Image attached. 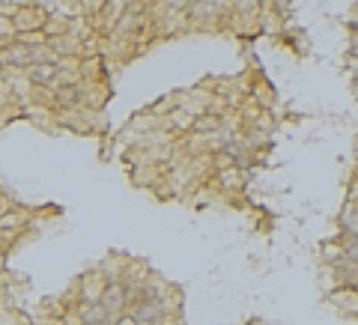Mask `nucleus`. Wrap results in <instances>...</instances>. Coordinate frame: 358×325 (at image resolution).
<instances>
[{
    "mask_svg": "<svg viewBox=\"0 0 358 325\" xmlns=\"http://www.w3.org/2000/svg\"><path fill=\"white\" fill-rule=\"evenodd\" d=\"M42 33L48 36H63V33H72V15L69 12H48V18H45V24H42Z\"/></svg>",
    "mask_w": 358,
    "mask_h": 325,
    "instance_id": "nucleus-7",
    "label": "nucleus"
},
{
    "mask_svg": "<svg viewBox=\"0 0 358 325\" xmlns=\"http://www.w3.org/2000/svg\"><path fill=\"white\" fill-rule=\"evenodd\" d=\"M15 39V27H12V18L0 15V42H9Z\"/></svg>",
    "mask_w": 358,
    "mask_h": 325,
    "instance_id": "nucleus-11",
    "label": "nucleus"
},
{
    "mask_svg": "<svg viewBox=\"0 0 358 325\" xmlns=\"http://www.w3.org/2000/svg\"><path fill=\"white\" fill-rule=\"evenodd\" d=\"M107 325H138V319H134L129 311H123V313H116V317L107 322Z\"/></svg>",
    "mask_w": 358,
    "mask_h": 325,
    "instance_id": "nucleus-13",
    "label": "nucleus"
},
{
    "mask_svg": "<svg viewBox=\"0 0 358 325\" xmlns=\"http://www.w3.org/2000/svg\"><path fill=\"white\" fill-rule=\"evenodd\" d=\"M9 105H15V102H12V93H9L6 78L0 75V111H3V107H9Z\"/></svg>",
    "mask_w": 358,
    "mask_h": 325,
    "instance_id": "nucleus-12",
    "label": "nucleus"
},
{
    "mask_svg": "<svg viewBox=\"0 0 358 325\" xmlns=\"http://www.w3.org/2000/svg\"><path fill=\"white\" fill-rule=\"evenodd\" d=\"M33 63V45H24L21 39H9L0 45V66L9 69H27Z\"/></svg>",
    "mask_w": 358,
    "mask_h": 325,
    "instance_id": "nucleus-2",
    "label": "nucleus"
},
{
    "mask_svg": "<svg viewBox=\"0 0 358 325\" xmlns=\"http://www.w3.org/2000/svg\"><path fill=\"white\" fill-rule=\"evenodd\" d=\"M349 87H352V96L358 98V75H352V84H349Z\"/></svg>",
    "mask_w": 358,
    "mask_h": 325,
    "instance_id": "nucleus-16",
    "label": "nucleus"
},
{
    "mask_svg": "<svg viewBox=\"0 0 358 325\" xmlns=\"http://www.w3.org/2000/svg\"><path fill=\"white\" fill-rule=\"evenodd\" d=\"M248 325H268V322H263V319H251Z\"/></svg>",
    "mask_w": 358,
    "mask_h": 325,
    "instance_id": "nucleus-17",
    "label": "nucleus"
},
{
    "mask_svg": "<svg viewBox=\"0 0 358 325\" xmlns=\"http://www.w3.org/2000/svg\"><path fill=\"white\" fill-rule=\"evenodd\" d=\"M15 6H18V0H0V15L12 18V12H15Z\"/></svg>",
    "mask_w": 358,
    "mask_h": 325,
    "instance_id": "nucleus-14",
    "label": "nucleus"
},
{
    "mask_svg": "<svg viewBox=\"0 0 358 325\" xmlns=\"http://www.w3.org/2000/svg\"><path fill=\"white\" fill-rule=\"evenodd\" d=\"M24 72H27V78H30V84L36 90H54L57 87V63H30Z\"/></svg>",
    "mask_w": 358,
    "mask_h": 325,
    "instance_id": "nucleus-5",
    "label": "nucleus"
},
{
    "mask_svg": "<svg viewBox=\"0 0 358 325\" xmlns=\"http://www.w3.org/2000/svg\"><path fill=\"white\" fill-rule=\"evenodd\" d=\"M18 39H21L24 45H45L48 36H45L42 30H30V33H18Z\"/></svg>",
    "mask_w": 358,
    "mask_h": 325,
    "instance_id": "nucleus-10",
    "label": "nucleus"
},
{
    "mask_svg": "<svg viewBox=\"0 0 358 325\" xmlns=\"http://www.w3.org/2000/svg\"><path fill=\"white\" fill-rule=\"evenodd\" d=\"M349 191H352V200H358V170H355L352 182H349Z\"/></svg>",
    "mask_w": 358,
    "mask_h": 325,
    "instance_id": "nucleus-15",
    "label": "nucleus"
},
{
    "mask_svg": "<svg viewBox=\"0 0 358 325\" xmlns=\"http://www.w3.org/2000/svg\"><path fill=\"white\" fill-rule=\"evenodd\" d=\"M179 105H182V90H176V93H167V96H161L158 102H152V105H149V111H152V114H158V116H167L170 111H176Z\"/></svg>",
    "mask_w": 358,
    "mask_h": 325,
    "instance_id": "nucleus-8",
    "label": "nucleus"
},
{
    "mask_svg": "<svg viewBox=\"0 0 358 325\" xmlns=\"http://www.w3.org/2000/svg\"><path fill=\"white\" fill-rule=\"evenodd\" d=\"M248 98H251V102H257L260 107H266V111H275V102H277L275 84L268 78H263V75H251Z\"/></svg>",
    "mask_w": 358,
    "mask_h": 325,
    "instance_id": "nucleus-4",
    "label": "nucleus"
},
{
    "mask_svg": "<svg viewBox=\"0 0 358 325\" xmlns=\"http://www.w3.org/2000/svg\"><path fill=\"white\" fill-rule=\"evenodd\" d=\"M123 3H125V6H131V3H138V0H123Z\"/></svg>",
    "mask_w": 358,
    "mask_h": 325,
    "instance_id": "nucleus-18",
    "label": "nucleus"
},
{
    "mask_svg": "<svg viewBox=\"0 0 358 325\" xmlns=\"http://www.w3.org/2000/svg\"><path fill=\"white\" fill-rule=\"evenodd\" d=\"M21 236H24V233H18V230H0V257H6Z\"/></svg>",
    "mask_w": 358,
    "mask_h": 325,
    "instance_id": "nucleus-9",
    "label": "nucleus"
},
{
    "mask_svg": "<svg viewBox=\"0 0 358 325\" xmlns=\"http://www.w3.org/2000/svg\"><path fill=\"white\" fill-rule=\"evenodd\" d=\"M98 302H102L105 308L114 313V317H116V313H123V311H125L123 284H120V281H107V286H105V293H102V299H98Z\"/></svg>",
    "mask_w": 358,
    "mask_h": 325,
    "instance_id": "nucleus-6",
    "label": "nucleus"
},
{
    "mask_svg": "<svg viewBox=\"0 0 358 325\" xmlns=\"http://www.w3.org/2000/svg\"><path fill=\"white\" fill-rule=\"evenodd\" d=\"M51 9L39 3V0H18L15 12H12V27H15V36L18 33H30V30H42L45 18H48Z\"/></svg>",
    "mask_w": 358,
    "mask_h": 325,
    "instance_id": "nucleus-1",
    "label": "nucleus"
},
{
    "mask_svg": "<svg viewBox=\"0 0 358 325\" xmlns=\"http://www.w3.org/2000/svg\"><path fill=\"white\" fill-rule=\"evenodd\" d=\"M0 75H3V66H0Z\"/></svg>",
    "mask_w": 358,
    "mask_h": 325,
    "instance_id": "nucleus-19",
    "label": "nucleus"
},
{
    "mask_svg": "<svg viewBox=\"0 0 358 325\" xmlns=\"http://www.w3.org/2000/svg\"><path fill=\"white\" fill-rule=\"evenodd\" d=\"M107 102H111V84L107 81H84L81 84V107L105 111Z\"/></svg>",
    "mask_w": 358,
    "mask_h": 325,
    "instance_id": "nucleus-3",
    "label": "nucleus"
}]
</instances>
